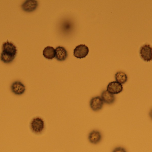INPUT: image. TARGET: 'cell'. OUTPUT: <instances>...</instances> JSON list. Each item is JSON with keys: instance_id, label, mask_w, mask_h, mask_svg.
Returning a JSON list of instances; mask_svg holds the SVG:
<instances>
[{"instance_id": "1", "label": "cell", "mask_w": 152, "mask_h": 152, "mask_svg": "<svg viewBox=\"0 0 152 152\" xmlns=\"http://www.w3.org/2000/svg\"><path fill=\"white\" fill-rule=\"evenodd\" d=\"M18 50L14 44L7 41L3 43L2 52L1 53V61L5 63L12 62L17 55Z\"/></svg>"}, {"instance_id": "8", "label": "cell", "mask_w": 152, "mask_h": 152, "mask_svg": "<svg viewBox=\"0 0 152 152\" xmlns=\"http://www.w3.org/2000/svg\"><path fill=\"white\" fill-rule=\"evenodd\" d=\"M123 86L116 81L109 83L107 87V91L113 94H118L123 91Z\"/></svg>"}, {"instance_id": "11", "label": "cell", "mask_w": 152, "mask_h": 152, "mask_svg": "<svg viewBox=\"0 0 152 152\" xmlns=\"http://www.w3.org/2000/svg\"><path fill=\"white\" fill-rule=\"evenodd\" d=\"M101 97L104 103L107 104H113L115 101V97L114 95L109 93L107 90L103 91Z\"/></svg>"}, {"instance_id": "5", "label": "cell", "mask_w": 152, "mask_h": 152, "mask_svg": "<svg viewBox=\"0 0 152 152\" xmlns=\"http://www.w3.org/2000/svg\"><path fill=\"white\" fill-rule=\"evenodd\" d=\"M104 102L100 96H95L91 99L89 103L90 108L94 112L101 110L103 107Z\"/></svg>"}, {"instance_id": "14", "label": "cell", "mask_w": 152, "mask_h": 152, "mask_svg": "<svg viewBox=\"0 0 152 152\" xmlns=\"http://www.w3.org/2000/svg\"><path fill=\"white\" fill-rule=\"evenodd\" d=\"M112 152H127L125 148L122 147H117Z\"/></svg>"}, {"instance_id": "12", "label": "cell", "mask_w": 152, "mask_h": 152, "mask_svg": "<svg viewBox=\"0 0 152 152\" xmlns=\"http://www.w3.org/2000/svg\"><path fill=\"white\" fill-rule=\"evenodd\" d=\"M43 55L48 59H53L55 57L56 51L53 47L48 46L45 47L43 51Z\"/></svg>"}, {"instance_id": "13", "label": "cell", "mask_w": 152, "mask_h": 152, "mask_svg": "<svg viewBox=\"0 0 152 152\" xmlns=\"http://www.w3.org/2000/svg\"><path fill=\"white\" fill-rule=\"evenodd\" d=\"M116 82L121 84H125L127 81L128 76L126 74L122 71H118L115 75Z\"/></svg>"}, {"instance_id": "7", "label": "cell", "mask_w": 152, "mask_h": 152, "mask_svg": "<svg viewBox=\"0 0 152 152\" xmlns=\"http://www.w3.org/2000/svg\"><path fill=\"white\" fill-rule=\"evenodd\" d=\"M12 92L16 95H21L26 91V87L20 81H15L11 86Z\"/></svg>"}, {"instance_id": "15", "label": "cell", "mask_w": 152, "mask_h": 152, "mask_svg": "<svg viewBox=\"0 0 152 152\" xmlns=\"http://www.w3.org/2000/svg\"><path fill=\"white\" fill-rule=\"evenodd\" d=\"M149 115H150V117H151V119L152 120V109L151 111V112H150V113H149Z\"/></svg>"}, {"instance_id": "9", "label": "cell", "mask_w": 152, "mask_h": 152, "mask_svg": "<svg viewBox=\"0 0 152 152\" xmlns=\"http://www.w3.org/2000/svg\"><path fill=\"white\" fill-rule=\"evenodd\" d=\"M88 139L89 142L92 144H98L102 141V134L98 130H93L88 134Z\"/></svg>"}, {"instance_id": "2", "label": "cell", "mask_w": 152, "mask_h": 152, "mask_svg": "<svg viewBox=\"0 0 152 152\" xmlns=\"http://www.w3.org/2000/svg\"><path fill=\"white\" fill-rule=\"evenodd\" d=\"M30 127L34 133L36 134H41L44 129V121L41 118H34L31 121Z\"/></svg>"}, {"instance_id": "3", "label": "cell", "mask_w": 152, "mask_h": 152, "mask_svg": "<svg viewBox=\"0 0 152 152\" xmlns=\"http://www.w3.org/2000/svg\"><path fill=\"white\" fill-rule=\"evenodd\" d=\"M89 52V49L87 46L80 44L76 46L74 50V55L77 59L86 58Z\"/></svg>"}, {"instance_id": "4", "label": "cell", "mask_w": 152, "mask_h": 152, "mask_svg": "<svg viewBox=\"0 0 152 152\" xmlns=\"http://www.w3.org/2000/svg\"><path fill=\"white\" fill-rule=\"evenodd\" d=\"M140 54L145 61H151L152 60V47L150 45H144L140 49Z\"/></svg>"}, {"instance_id": "6", "label": "cell", "mask_w": 152, "mask_h": 152, "mask_svg": "<svg viewBox=\"0 0 152 152\" xmlns=\"http://www.w3.org/2000/svg\"><path fill=\"white\" fill-rule=\"evenodd\" d=\"M38 4V2L35 0H27L22 4L21 7L24 11L32 12L36 10Z\"/></svg>"}, {"instance_id": "10", "label": "cell", "mask_w": 152, "mask_h": 152, "mask_svg": "<svg viewBox=\"0 0 152 152\" xmlns=\"http://www.w3.org/2000/svg\"><path fill=\"white\" fill-rule=\"evenodd\" d=\"M56 55L55 58L59 61H63L68 57V52L62 46H58L55 49Z\"/></svg>"}]
</instances>
